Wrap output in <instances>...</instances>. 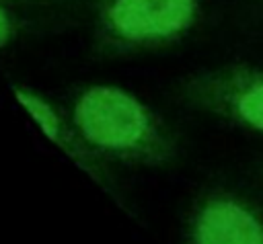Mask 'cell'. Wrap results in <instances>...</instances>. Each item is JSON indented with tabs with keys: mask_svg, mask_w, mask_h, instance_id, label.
Returning a JSON list of instances; mask_svg holds the SVG:
<instances>
[{
	"mask_svg": "<svg viewBox=\"0 0 263 244\" xmlns=\"http://www.w3.org/2000/svg\"><path fill=\"white\" fill-rule=\"evenodd\" d=\"M72 123L95 152L134 164H162L175 144L152 111L117 86H90L74 103Z\"/></svg>",
	"mask_w": 263,
	"mask_h": 244,
	"instance_id": "1",
	"label": "cell"
},
{
	"mask_svg": "<svg viewBox=\"0 0 263 244\" xmlns=\"http://www.w3.org/2000/svg\"><path fill=\"white\" fill-rule=\"evenodd\" d=\"M195 16V0H103L105 35L121 45H156L179 37Z\"/></svg>",
	"mask_w": 263,
	"mask_h": 244,
	"instance_id": "2",
	"label": "cell"
},
{
	"mask_svg": "<svg viewBox=\"0 0 263 244\" xmlns=\"http://www.w3.org/2000/svg\"><path fill=\"white\" fill-rule=\"evenodd\" d=\"M189 244H263V219L245 201L214 195L197 207Z\"/></svg>",
	"mask_w": 263,
	"mask_h": 244,
	"instance_id": "3",
	"label": "cell"
},
{
	"mask_svg": "<svg viewBox=\"0 0 263 244\" xmlns=\"http://www.w3.org/2000/svg\"><path fill=\"white\" fill-rule=\"evenodd\" d=\"M193 98L230 121L263 133V72H234L199 82Z\"/></svg>",
	"mask_w": 263,
	"mask_h": 244,
	"instance_id": "4",
	"label": "cell"
},
{
	"mask_svg": "<svg viewBox=\"0 0 263 244\" xmlns=\"http://www.w3.org/2000/svg\"><path fill=\"white\" fill-rule=\"evenodd\" d=\"M14 96H16V100L21 103V107L29 113V117L39 125V129L45 133V137H47L49 141L58 144L60 148H64V150H66L74 160H78V162L82 164V168H84V162L80 160V152L74 150L72 141L68 139V133H66V129H64V121H62V117L58 115V111H55L45 98H41L39 94L31 92V90L14 88Z\"/></svg>",
	"mask_w": 263,
	"mask_h": 244,
	"instance_id": "5",
	"label": "cell"
},
{
	"mask_svg": "<svg viewBox=\"0 0 263 244\" xmlns=\"http://www.w3.org/2000/svg\"><path fill=\"white\" fill-rule=\"evenodd\" d=\"M10 33H12V23H10V16L8 12L0 6V49L8 43L10 39Z\"/></svg>",
	"mask_w": 263,
	"mask_h": 244,
	"instance_id": "6",
	"label": "cell"
}]
</instances>
